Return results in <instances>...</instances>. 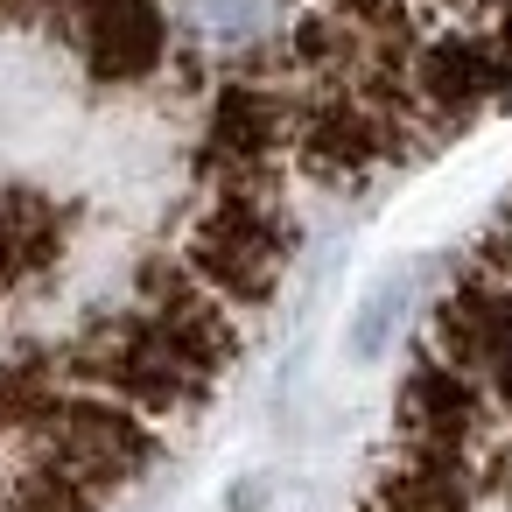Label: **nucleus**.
Listing matches in <instances>:
<instances>
[{
    "mask_svg": "<svg viewBox=\"0 0 512 512\" xmlns=\"http://www.w3.org/2000/svg\"><path fill=\"white\" fill-rule=\"evenodd\" d=\"M295 15H330L351 29L358 85L344 99L372 120L386 169H407L442 141V127L428 120V106L414 92V78L435 57L484 50V57L512 64V0H295Z\"/></svg>",
    "mask_w": 512,
    "mask_h": 512,
    "instance_id": "obj_1",
    "label": "nucleus"
},
{
    "mask_svg": "<svg viewBox=\"0 0 512 512\" xmlns=\"http://www.w3.org/2000/svg\"><path fill=\"white\" fill-rule=\"evenodd\" d=\"M295 204L281 190V176H260V183H225V190H197V211L183 225V253L190 267L239 309H260L274 302L281 274H288V253H295Z\"/></svg>",
    "mask_w": 512,
    "mask_h": 512,
    "instance_id": "obj_2",
    "label": "nucleus"
},
{
    "mask_svg": "<svg viewBox=\"0 0 512 512\" xmlns=\"http://www.w3.org/2000/svg\"><path fill=\"white\" fill-rule=\"evenodd\" d=\"M15 442H22V456L64 470L71 484L113 498V491H127V484L155 463L162 421L141 414L134 400L106 393V386H57V393L43 400V414H36Z\"/></svg>",
    "mask_w": 512,
    "mask_h": 512,
    "instance_id": "obj_3",
    "label": "nucleus"
},
{
    "mask_svg": "<svg viewBox=\"0 0 512 512\" xmlns=\"http://www.w3.org/2000/svg\"><path fill=\"white\" fill-rule=\"evenodd\" d=\"M134 295H141V309L162 323V337H169V351H176L183 372H197L204 386H218V379L239 365V344H246V323H239V316H246V309L225 302V295L190 267L183 246L141 253V260H134Z\"/></svg>",
    "mask_w": 512,
    "mask_h": 512,
    "instance_id": "obj_4",
    "label": "nucleus"
},
{
    "mask_svg": "<svg viewBox=\"0 0 512 512\" xmlns=\"http://www.w3.org/2000/svg\"><path fill=\"white\" fill-rule=\"evenodd\" d=\"M505 421L512 414L498 407V393L484 386V372H470L449 351L414 344V365H407L400 400H393V442H428V449L477 456Z\"/></svg>",
    "mask_w": 512,
    "mask_h": 512,
    "instance_id": "obj_5",
    "label": "nucleus"
},
{
    "mask_svg": "<svg viewBox=\"0 0 512 512\" xmlns=\"http://www.w3.org/2000/svg\"><path fill=\"white\" fill-rule=\"evenodd\" d=\"M428 351L463 358L470 372H484V386L498 393V407L512 414V274L491 260H463V274L442 288V302L421 323Z\"/></svg>",
    "mask_w": 512,
    "mask_h": 512,
    "instance_id": "obj_6",
    "label": "nucleus"
},
{
    "mask_svg": "<svg viewBox=\"0 0 512 512\" xmlns=\"http://www.w3.org/2000/svg\"><path fill=\"white\" fill-rule=\"evenodd\" d=\"M477 505H484L477 456L428 449V442H393V456L365 484L358 512H477Z\"/></svg>",
    "mask_w": 512,
    "mask_h": 512,
    "instance_id": "obj_7",
    "label": "nucleus"
},
{
    "mask_svg": "<svg viewBox=\"0 0 512 512\" xmlns=\"http://www.w3.org/2000/svg\"><path fill=\"white\" fill-rule=\"evenodd\" d=\"M71 225H78V211L64 197H50L43 183H0V295L36 281L64 253Z\"/></svg>",
    "mask_w": 512,
    "mask_h": 512,
    "instance_id": "obj_8",
    "label": "nucleus"
},
{
    "mask_svg": "<svg viewBox=\"0 0 512 512\" xmlns=\"http://www.w3.org/2000/svg\"><path fill=\"white\" fill-rule=\"evenodd\" d=\"M99 505H106L99 491L71 484L64 470H50L36 456H22L8 477H0V512H99Z\"/></svg>",
    "mask_w": 512,
    "mask_h": 512,
    "instance_id": "obj_9",
    "label": "nucleus"
},
{
    "mask_svg": "<svg viewBox=\"0 0 512 512\" xmlns=\"http://www.w3.org/2000/svg\"><path fill=\"white\" fill-rule=\"evenodd\" d=\"M477 477H484V498H505L512 505V421L477 449Z\"/></svg>",
    "mask_w": 512,
    "mask_h": 512,
    "instance_id": "obj_10",
    "label": "nucleus"
}]
</instances>
